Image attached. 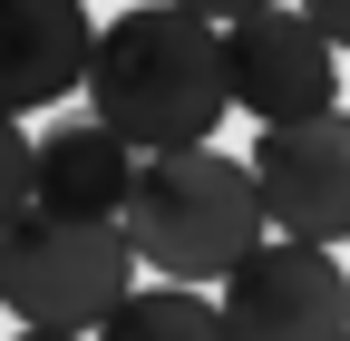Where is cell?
I'll return each mask as SVG.
<instances>
[{"label":"cell","instance_id":"8992f818","mask_svg":"<svg viewBox=\"0 0 350 341\" xmlns=\"http://www.w3.org/2000/svg\"><path fill=\"white\" fill-rule=\"evenodd\" d=\"M253 186H262V215L273 234L301 244H350V117H282L253 137Z\"/></svg>","mask_w":350,"mask_h":341},{"label":"cell","instance_id":"5bb4252c","mask_svg":"<svg viewBox=\"0 0 350 341\" xmlns=\"http://www.w3.org/2000/svg\"><path fill=\"white\" fill-rule=\"evenodd\" d=\"M340 341H350V331H340Z\"/></svg>","mask_w":350,"mask_h":341},{"label":"cell","instance_id":"4fadbf2b","mask_svg":"<svg viewBox=\"0 0 350 341\" xmlns=\"http://www.w3.org/2000/svg\"><path fill=\"white\" fill-rule=\"evenodd\" d=\"M20 341H88V331H49V322H20Z\"/></svg>","mask_w":350,"mask_h":341},{"label":"cell","instance_id":"277c9868","mask_svg":"<svg viewBox=\"0 0 350 341\" xmlns=\"http://www.w3.org/2000/svg\"><path fill=\"white\" fill-rule=\"evenodd\" d=\"M224 78H234V108L253 127H282V117H321L340 108V39L301 10H243L224 20Z\"/></svg>","mask_w":350,"mask_h":341},{"label":"cell","instance_id":"7c38bea8","mask_svg":"<svg viewBox=\"0 0 350 341\" xmlns=\"http://www.w3.org/2000/svg\"><path fill=\"white\" fill-rule=\"evenodd\" d=\"M185 10H204V20H243V10H273V0H185Z\"/></svg>","mask_w":350,"mask_h":341},{"label":"cell","instance_id":"8fae6325","mask_svg":"<svg viewBox=\"0 0 350 341\" xmlns=\"http://www.w3.org/2000/svg\"><path fill=\"white\" fill-rule=\"evenodd\" d=\"M301 10H312V20H321V29L340 39V49H350V0H301Z\"/></svg>","mask_w":350,"mask_h":341},{"label":"cell","instance_id":"7a4b0ae2","mask_svg":"<svg viewBox=\"0 0 350 341\" xmlns=\"http://www.w3.org/2000/svg\"><path fill=\"white\" fill-rule=\"evenodd\" d=\"M273 234L253 186V156L224 147H156L137 166V195H126V244L137 264L165 283H224L243 253Z\"/></svg>","mask_w":350,"mask_h":341},{"label":"cell","instance_id":"30bf717a","mask_svg":"<svg viewBox=\"0 0 350 341\" xmlns=\"http://www.w3.org/2000/svg\"><path fill=\"white\" fill-rule=\"evenodd\" d=\"M29 156H39V137H20V117L0 108V225L29 205Z\"/></svg>","mask_w":350,"mask_h":341},{"label":"cell","instance_id":"6da1fadb","mask_svg":"<svg viewBox=\"0 0 350 341\" xmlns=\"http://www.w3.org/2000/svg\"><path fill=\"white\" fill-rule=\"evenodd\" d=\"M88 108H98L126 147H204L234 108L224 78V20L185 10V0H137L98 29L88 59Z\"/></svg>","mask_w":350,"mask_h":341},{"label":"cell","instance_id":"52a82bcc","mask_svg":"<svg viewBox=\"0 0 350 341\" xmlns=\"http://www.w3.org/2000/svg\"><path fill=\"white\" fill-rule=\"evenodd\" d=\"M88 59H98L88 0H0V108L10 117L88 88Z\"/></svg>","mask_w":350,"mask_h":341},{"label":"cell","instance_id":"9c48e42d","mask_svg":"<svg viewBox=\"0 0 350 341\" xmlns=\"http://www.w3.org/2000/svg\"><path fill=\"white\" fill-rule=\"evenodd\" d=\"M98 341H234V322H224V292L156 273L146 292H126V303L98 322Z\"/></svg>","mask_w":350,"mask_h":341},{"label":"cell","instance_id":"5b68a950","mask_svg":"<svg viewBox=\"0 0 350 341\" xmlns=\"http://www.w3.org/2000/svg\"><path fill=\"white\" fill-rule=\"evenodd\" d=\"M224 322H234V341H340L350 331L340 253L301 244V234H262L224 273Z\"/></svg>","mask_w":350,"mask_h":341},{"label":"cell","instance_id":"ba28073f","mask_svg":"<svg viewBox=\"0 0 350 341\" xmlns=\"http://www.w3.org/2000/svg\"><path fill=\"white\" fill-rule=\"evenodd\" d=\"M137 166H146V147H126L117 127L88 108V117H68V127L39 137V156H29V205H59V215H117V225H126Z\"/></svg>","mask_w":350,"mask_h":341},{"label":"cell","instance_id":"3957f363","mask_svg":"<svg viewBox=\"0 0 350 341\" xmlns=\"http://www.w3.org/2000/svg\"><path fill=\"white\" fill-rule=\"evenodd\" d=\"M126 292H137V244H126L117 215L20 205V215L0 225V303H10V322L98 331Z\"/></svg>","mask_w":350,"mask_h":341}]
</instances>
